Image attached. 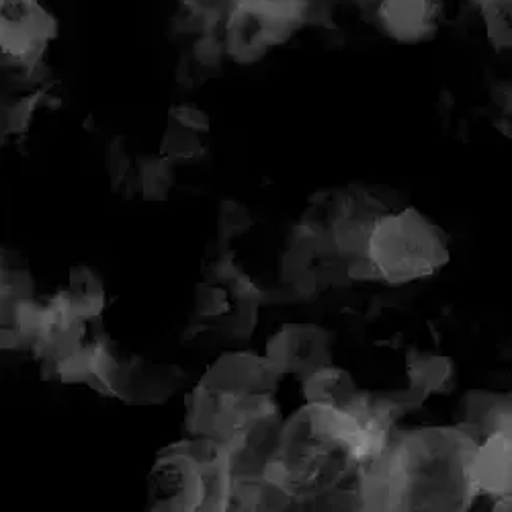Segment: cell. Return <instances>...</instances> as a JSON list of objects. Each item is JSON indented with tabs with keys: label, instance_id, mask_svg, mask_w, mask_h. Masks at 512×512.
<instances>
[{
	"label": "cell",
	"instance_id": "cell-17",
	"mask_svg": "<svg viewBox=\"0 0 512 512\" xmlns=\"http://www.w3.org/2000/svg\"><path fill=\"white\" fill-rule=\"evenodd\" d=\"M486 25L488 41L496 52H506L512 48V0H469Z\"/></svg>",
	"mask_w": 512,
	"mask_h": 512
},
{
	"label": "cell",
	"instance_id": "cell-15",
	"mask_svg": "<svg viewBox=\"0 0 512 512\" xmlns=\"http://www.w3.org/2000/svg\"><path fill=\"white\" fill-rule=\"evenodd\" d=\"M363 396L365 392L359 390L353 375L334 365L320 367L304 379V398L308 404L353 410Z\"/></svg>",
	"mask_w": 512,
	"mask_h": 512
},
{
	"label": "cell",
	"instance_id": "cell-14",
	"mask_svg": "<svg viewBox=\"0 0 512 512\" xmlns=\"http://www.w3.org/2000/svg\"><path fill=\"white\" fill-rule=\"evenodd\" d=\"M510 396L492 392H469L461 404V418L457 422L469 437L476 441L492 433H510Z\"/></svg>",
	"mask_w": 512,
	"mask_h": 512
},
{
	"label": "cell",
	"instance_id": "cell-21",
	"mask_svg": "<svg viewBox=\"0 0 512 512\" xmlns=\"http://www.w3.org/2000/svg\"><path fill=\"white\" fill-rule=\"evenodd\" d=\"M123 142H125L123 138L111 140L109 150H107V158H105V164H107L109 177H111V183H113L115 191H119L121 185H130V177H134V160H132L130 152L125 150Z\"/></svg>",
	"mask_w": 512,
	"mask_h": 512
},
{
	"label": "cell",
	"instance_id": "cell-18",
	"mask_svg": "<svg viewBox=\"0 0 512 512\" xmlns=\"http://www.w3.org/2000/svg\"><path fill=\"white\" fill-rule=\"evenodd\" d=\"M203 154H205V146L199 134L187 130V127L179 125L173 119H168L166 132L160 142V156L177 164V162H197Z\"/></svg>",
	"mask_w": 512,
	"mask_h": 512
},
{
	"label": "cell",
	"instance_id": "cell-16",
	"mask_svg": "<svg viewBox=\"0 0 512 512\" xmlns=\"http://www.w3.org/2000/svg\"><path fill=\"white\" fill-rule=\"evenodd\" d=\"M62 293L72 316L80 320H99L105 310L103 279L95 269L87 265H76L70 269L68 287Z\"/></svg>",
	"mask_w": 512,
	"mask_h": 512
},
{
	"label": "cell",
	"instance_id": "cell-24",
	"mask_svg": "<svg viewBox=\"0 0 512 512\" xmlns=\"http://www.w3.org/2000/svg\"><path fill=\"white\" fill-rule=\"evenodd\" d=\"M224 44L222 41L213 35V33H205L197 39L195 44V60L201 68H213V66H220L222 56H224Z\"/></svg>",
	"mask_w": 512,
	"mask_h": 512
},
{
	"label": "cell",
	"instance_id": "cell-3",
	"mask_svg": "<svg viewBox=\"0 0 512 512\" xmlns=\"http://www.w3.org/2000/svg\"><path fill=\"white\" fill-rule=\"evenodd\" d=\"M367 259L381 283L400 287L439 275L451 263L449 238L422 211L404 205L375 222Z\"/></svg>",
	"mask_w": 512,
	"mask_h": 512
},
{
	"label": "cell",
	"instance_id": "cell-9",
	"mask_svg": "<svg viewBox=\"0 0 512 512\" xmlns=\"http://www.w3.org/2000/svg\"><path fill=\"white\" fill-rule=\"evenodd\" d=\"M187 383V373L177 365H156L140 357L115 361L109 377V396L136 406H156L173 398Z\"/></svg>",
	"mask_w": 512,
	"mask_h": 512
},
{
	"label": "cell",
	"instance_id": "cell-20",
	"mask_svg": "<svg viewBox=\"0 0 512 512\" xmlns=\"http://www.w3.org/2000/svg\"><path fill=\"white\" fill-rule=\"evenodd\" d=\"M254 220L252 213L248 211V207H244L242 203L234 201V199H226L220 205V213H218V240H220V248L228 250V244L232 240H236L238 236L246 234L252 228Z\"/></svg>",
	"mask_w": 512,
	"mask_h": 512
},
{
	"label": "cell",
	"instance_id": "cell-23",
	"mask_svg": "<svg viewBox=\"0 0 512 512\" xmlns=\"http://www.w3.org/2000/svg\"><path fill=\"white\" fill-rule=\"evenodd\" d=\"M168 119L177 121L179 125H183V127H187V130L197 132V134H207L211 130L209 115L195 105H187V103L173 105L168 111Z\"/></svg>",
	"mask_w": 512,
	"mask_h": 512
},
{
	"label": "cell",
	"instance_id": "cell-13",
	"mask_svg": "<svg viewBox=\"0 0 512 512\" xmlns=\"http://www.w3.org/2000/svg\"><path fill=\"white\" fill-rule=\"evenodd\" d=\"M406 375L408 390L420 404H424L431 396H445L453 392L457 367L447 355L412 349L406 355Z\"/></svg>",
	"mask_w": 512,
	"mask_h": 512
},
{
	"label": "cell",
	"instance_id": "cell-25",
	"mask_svg": "<svg viewBox=\"0 0 512 512\" xmlns=\"http://www.w3.org/2000/svg\"><path fill=\"white\" fill-rule=\"evenodd\" d=\"M9 134V121H7V105L0 103V144L5 142Z\"/></svg>",
	"mask_w": 512,
	"mask_h": 512
},
{
	"label": "cell",
	"instance_id": "cell-2",
	"mask_svg": "<svg viewBox=\"0 0 512 512\" xmlns=\"http://www.w3.org/2000/svg\"><path fill=\"white\" fill-rule=\"evenodd\" d=\"M478 441L459 426H431L392 439L400 510H467L469 461Z\"/></svg>",
	"mask_w": 512,
	"mask_h": 512
},
{
	"label": "cell",
	"instance_id": "cell-5",
	"mask_svg": "<svg viewBox=\"0 0 512 512\" xmlns=\"http://www.w3.org/2000/svg\"><path fill=\"white\" fill-rule=\"evenodd\" d=\"M281 281L304 300L353 283L347 273V261L338 254L332 236L300 222L291 230L281 256Z\"/></svg>",
	"mask_w": 512,
	"mask_h": 512
},
{
	"label": "cell",
	"instance_id": "cell-12",
	"mask_svg": "<svg viewBox=\"0 0 512 512\" xmlns=\"http://www.w3.org/2000/svg\"><path fill=\"white\" fill-rule=\"evenodd\" d=\"M472 504L478 496L496 500L498 510H510V433H492L478 441L469 461Z\"/></svg>",
	"mask_w": 512,
	"mask_h": 512
},
{
	"label": "cell",
	"instance_id": "cell-4",
	"mask_svg": "<svg viewBox=\"0 0 512 512\" xmlns=\"http://www.w3.org/2000/svg\"><path fill=\"white\" fill-rule=\"evenodd\" d=\"M322 13H328V0H230L224 52L236 64H256Z\"/></svg>",
	"mask_w": 512,
	"mask_h": 512
},
{
	"label": "cell",
	"instance_id": "cell-6",
	"mask_svg": "<svg viewBox=\"0 0 512 512\" xmlns=\"http://www.w3.org/2000/svg\"><path fill=\"white\" fill-rule=\"evenodd\" d=\"M228 453V451H226ZM226 453L197 459L185 447L175 443L160 451L148 474V506L150 510H203L205 506V463L220 459Z\"/></svg>",
	"mask_w": 512,
	"mask_h": 512
},
{
	"label": "cell",
	"instance_id": "cell-26",
	"mask_svg": "<svg viewBox=\"0 0 512 512\" xmlns=\"http://www.w3.org/2000/svg\"><path fill=\"white\" fill-rule=\"evenodd\" d=\"M361 3H363V5H365V7H369V5H371V3H373V0H361Z\"/></svg>",
	"mask_w": 512,
	"mask_h": 512
},
{
	"label": "cell",
	"instance_id": "cell-10",
	"mask_svg": "<svg viewBox=\"0 0 512 512\" xmlns=\"http://www.w3.org/2000/svg\"><path fill=\"white\" fill-rule=\"evenodd\" d=\"M281 373L265 355L250 351L224 353L201 377V386L228 396H275Z\"/></svg>",
	"mask_w": 512,
	"mask_h": 512
},
{
	"label": "cell",
	"instance_id": "cell-7",
	"mask_svg": "<svg viewBox=\"0 0 512 512\" xmlns=\"http://www.w3.org/2000/svg\"><path fill=\"white\" fill-rule=\"evenodd\" d=\"M56 33V19L37 0H0V56L35 70Z\"/></svg>",
	"mask_w": 512,
	"mask_h": 512
},
{
	"label": "cell",
	"instance_id": "cell-11",
	"mask_svg": "<svg viewBox=\"0 0 512 512\" xmlns=\"http://www.w3.org/2000/svg\"><path fill=\"white\" fill-rule=\"evenodd\" d=\"M377 29L404 46L431 41L443 19V0H373Z\"/></svg>",
	"mask_w": 512,
	"mask_h": 512
},
{
	"label": "cell",
	"instance_id": "cell-22",
	"mask_svg": "<svg viewBox=\"0 0 512 512\" xmlns=\"http://www.w3.org/2000/svg\"><path fill=\"white\" fill-rule=\"evenodd\" d=\"M46 91H37L29 97H23L15 105L7 107V121H9V134H25L29 130V125L33 121L35 109L39 103L44 101Z\"/></svg>",
	"mask_w": 512,
	"mask_h": 512
},
{
	"label": "cell",
	"instance_id": "cell-8",
	"mask_svg": "<svg viewBox=\"0 0 512 512\" xmlns=\"http://www.w3.org/2000/svg\"><path fill=\"white\" fill-rule=\"evenodd\" d=\"M334 334L318 324H283L265 347V357L283 375L302 381L316 369L332 365Z\"/></svg>",
	"mask_w": 512,
	"mask_h": 512
},
{
	"label": "cell",
	"instance_id": "cell-1",
	"mask_svg": "<svg viewBox=\"0 0 512 512\" xmlns=\"http://www.w3.org/2000/svg\"><path fill=\"white\" fill-rule=\"evenodd\" d=\"M363 420L353 410L308 404L281 424L275 453L261 478L293 502L328 496L357 474Z\"/></svg>",
	"mask_w": 512,
	"mask_h": 512
},
{
	"label": "cell",
	"instance_id": "cell-19",
	"mask_svg": "<svg viewBox=\"0 0 512 512\" xmlns=\"http://www.w3.org/2000/svg\"><path fill=\"white\" fill-rule=\"evenodd\" d=\"M175 185V164L162 158H144L138 173V187L148 201H164Z\"/></svg>",
	"mask_w": 512,
	"mask_h": 512
}]
</instances>
